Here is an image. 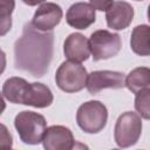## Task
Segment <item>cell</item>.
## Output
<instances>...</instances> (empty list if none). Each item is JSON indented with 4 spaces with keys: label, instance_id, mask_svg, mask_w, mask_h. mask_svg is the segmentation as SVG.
<instances>
[{
    "label": "cell",
    "instance_id": "1",
    "mask_svg": "<svg viewBox=\"0 0 150 150\" xmlns=\"http://www.w3.org/2000/svg\"><path fill=\"white\" fill-rule=\"evenodd\" d=\"M53 32L36 29L32 22L23 26L22 35L14 45V64L16 69L41 77L48 70L54 52Z\"/></svg>",
    "mask_w": 150,
    "mask_h": 150
},
{
    "label": "cell",
    "instance_id": "2",
    "mask_svg": "<svg viewBox=\"0 0 150 150\" xmlns=\"http://www.w3.org/2000/svg\"><path fill=\"white\" fill-rule=\"evenodd\" d=\"M14 127L20 139L25 144L35 145L42 142L47 129V122L41 114L25 110L15 116Z\"/></svg>",
    "mask_w": 150,
    "mask_h": 150
},
{
    "label": "cell",
    "instance_id": "3",
    "mask_svg": "<svg viewBox=\"0 0 150 150\" xmlns=\"http://www.w3.org/2000/svg\"><path fill=\"white\" fill-rule=\"evenodd\" d=\"M108 121L107 107L100 101L82 103L76 112L77 125L87 134H97L104 129Z\"/></svg>",
    "mask_w": 150,
    "mask_h": 150
},
{
    "label": "cell",
    "instance_id": "4",
    "mask_svg": "<svg viewBox=\"0 0 150 150\" xmlns=\"http://www.w3.org/2000/svg\"><path fill=\"white\" fill-rule=\"evenodd\" d=\"M88 73L80 63L74 61H64L60 64L55 73L56 86L64 93H77L87 87Z\"/></svg>",
    "mask_w": 150,
    "mask_h": 150
},
{
    "label": "cell",
    "instance_id": "5",
    "mask_svg": "<svg viewBox=\"0 0 150 150\" xmlns=\"http://www.w3.org/2000/svg\"><path fill=\"white\" fill-rule=\"evenodd\" d=\"M142 134L141 116L134 111H125L118 116L115 129L114 138L120 148H129L135 145Z\"/></svg>",
    "mask_w": 150,
    "mask_h": 150
},
{
    "label": "cell",
    "instance_id": "6",
    "mask_svg": "<svg viewBox=\"0 0 150 150\" xmlns=\"http://www.w3.org/2000/svg\"><path fill=\"white\" fill-rule=\"evenodd\" d=\"M90 52L94 61L107 60L116 56L122 47L121 36L117 33L107 29H98L91 33L89 38Z\"/></svg>",
    "mask_w": 150,
    "mask_h": 150
},
{
    "label": "cell",
    "instance_id": "7",
    "mask_svg": "<svg viewBox=\"0 0 150 150\" xmlns=\"http://www.w3.org/2000/svg\"><path fill=\"white\" fill-rule=\"evenodd\" d=\"M125 87V76L121 71L95 70L88 75L87 89L89 94L95 95L102 89H121Z\"/></svg>",
    "mask_w": 150,
    "mask_h": 150
},
{
    "label": "cell",
    "instance_id": "8",
    "mask_svg": "<svg viewBox=\"0 0 150 150\" xmlns=\"http://www.w3.org/2000/svg\"><path fill=\"white\" fill-rule=\"evenodd\" d=\"M62 15V8L57 4L45 2L35 11L32 25L39 30L50 32L60 23Z\"/></svg>",
    "mask_w": 150,
    "mask_h": 150
},
{
    "label": "cell",
    "instance_id": "9",
    "mask_svg": "<svg viewBox=\"0 0 150 150\" xmlns=\"http://www.w3.org/2000/svg\"><path fill=\"white\" fill-rule=\"evenodd\" d=\"M42 144L47 150H70L75 146V139L69 128L50 125L46 129Z\"/></svg>",
    "mask_w": 150,
    "mask_h": 150
},
{
    "label": "cell",
    "instance_id": "10",
    "mask_svg": "<svg viewBox=\"0 0 150 150\" xmlns=\"http://www.w3.org/2000/svg\"><path fill=\"white\" fill-rule=\"evenodd\" d=\"M134 19V8L129 2L114 1V4L105 11V21L109 28L122 30L129 27Z\"/></svg>",
    "mask_w": 150,
    "mask_h": 150
},
{
    "label": "cell",
    "instance_id": "11",
    "mask_svg": "<svg viewBox=\"0 0 150 150\" xmlns=\"http://www.w3.org/2000/svg\"><path fill=\"white\" fill-rule=\"evenodd\" d=\"M95 8L87 2H75L66 13L67 23L75 29H87L95 22Z\"/></svg>",
    "mask_w": 150,
    "mask_h": 150
},
{
    "label": "cell",
    "instance_id": "12",
    "mask_svg": "<svg viewBox=\"0 0 150 150\" xmlns=\"http://www.w3.org/2000/svg\"><path fill=\"white\" fill-rule=\"evenodd\" d=\"M63 53L64 56L70 61L80 63L87 61L91 53L89 40L81 33H71L64 40Z\"/></svg>",
    "mask_w": 150,
    "mask_h": 150
},
{
    "label": "cell",
    "instance_id": "13",
    "mask_svg": "<svg viewBox=\"0 0 150 150\" xmlns=\"http://www.w3.org/2000/svg\"><path fill=\"white\" fill-rule=\"evenodd\" d=\"M54 96L52 90L43 83H29L23 104L34 108H47L53 103Z\"/></svg>",
    "mask_w": 150,
    "mask_h": 150
},
{
    "label": "cell",
    "instance_id": "14",
    "mask_svg": "<svg viewBox=\"0 0 150 150\" xmlns=\"http://www.w3.org/2000/svg\"><path fill=\"white\" fill-rule=\"evenodd\" d=\"M29 83L18 76L7 79L2 84V97L11 103L23 104Z\"/></svg>",
    "mask_w": 150,
    "mask_h": 150
},
{
    "label": "cell",
    "instance_id": "15",
    "mask_svg": "<svg viewBox=\"0 0 150 150\" xmlns=\"http://www.w3.org/2000/svg\"><path fill=\"white\" fill-rule=\"evenodd\" d=\"M131 50L139 56H150V26H136L130 36Z\"/></svg>",
    "mask_w": 150,
    "mask_h": 150
},
{
    "label": "cell",
    "instance_id": "16",
    "mask_svg": "<svg viewBox=\"0 0 150 150\" xmlns=\"http://www.w3.org/2000/svg\"><path fill=\"white\" fill-rule=\"evenodd\" d=\"M125 87L134 94L144 89H150V68L137 67L125 77Z\"/></svg>",
    "mask_w": 150,
    "mask_h": 150
},
{
    "label": "cell",
    "instance_id": "17",
    "mask_svg": "<svg viewBox=\"0 0 150 150\" xmlns=\"http://www.w3.org/2000/svg\"><path fill=\"white\" fill-rule=\"evenodd\" d=\"M15 6V0H0V34L4 36L12 28V13Z\"/></svg>",
    "mask_w": 150,
    "mask_h": 150
},
{
    "label": "cell",
    "instance_id": "18",
    "mask_svg": "<svg viewBox=\"0 0 150 150\" xmlns=\"http://www.w3.org/2000/svg\"><path fill=\"white\" fill-rule=\"evenodd\" d=\"M135 109L144 120H150V89H144L136 94Z\"/></svg>",
    "mask_w": 150,
    "mask_h": 150
},
{
    "label": "cell",
    "instance_id": "19",
    "mask_svg": "<svg viewBox=\"0 0 150 150\" xmlns=\"http://www.w3.org/2000/svg\"><path fill=\"white\" fill-rule=\"evenodd\" d=\"M89 2L97 11H107L114 4V0H89Z\"/></svg>",
    "mask_w": 150,
    "mask_h": 150
},
{
    "label": "cell",
    "instance_id": "20",
    "mask_svg": "<svg viewBox=\"0 0 150 150\" xmlns=\"http://www.w3.org/2000/svg\"><path fill=\"white\" fill-rule=\"evenodd\" d=\"M23 4L28 5V6H36V5H40V4H43L46 0H22Z\"/></svg>",
    "mask_w": 150,
    "mask_h": 150
},
{
    "label": "cell",
    "instance_id": "21",
    "mask_svg": "<svg viewBox=\"0 0 150 150\" xmlns=\"http://www.w3.org/2000/svg\"><path fill=\"white\" fill-rule=\"evenodd\" d=\"M148 20H149V22H150V5L148 6Z\"/></svg>",
    "mask_w": 150,
    "mask_h": 150
},
{
    "label": "cell",
    "instance_id": "22",
    "mask_svg": "<svg viewBox=\"0 0 150 150\" xmlns=\"http://www.w3.org/2000/svg\"><path fill=\"white\" fill-rule=\"evenodd\" d=\"M136 1H142V0H136Z\"/></svg>",
    "mask_w": 150,
    "mask_h": 150
}]
</instances>
